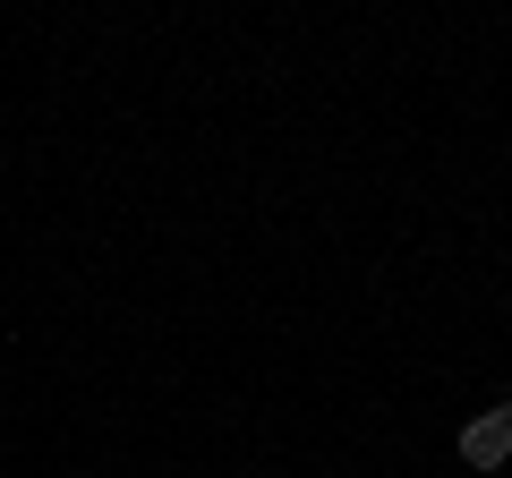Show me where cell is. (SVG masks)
I'll return each instance as SVG.
<instances>
[{
	"label": "cell",
	"mask_w": 512,
	"mask_h": 478,
	"mask_svg": "<svg viewBox=\"0 0 512 478\" xmlns=\"http://www.w3.org/2000/svg\"><path fill=\"white\" fill-rule=\"evenodd\" d=\"M461 461H470V470H504V461H512V393L461 427Z\"/></svg>",
	"instance_id": "cell-1"
}]
</instances>
